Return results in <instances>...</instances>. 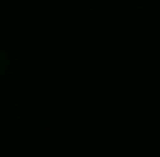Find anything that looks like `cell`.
Masks as SVG:
<instances>
[{
  "label": "cell",
  "mask_w": 160,
  "mask_h": 157,
  "mask_svg": "<svg viewBox=\"0 0 160 157\" xmlns=\"http://www.w3.org/2000/svg\"><path fill=\"white\" fill-rule=\"evenodd\" d=\"M3 68H6V59H3V53H0V74H3Z\"/></svg>",
  "instance_id": "1"
}]
</instances>
